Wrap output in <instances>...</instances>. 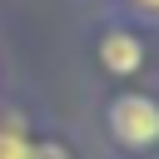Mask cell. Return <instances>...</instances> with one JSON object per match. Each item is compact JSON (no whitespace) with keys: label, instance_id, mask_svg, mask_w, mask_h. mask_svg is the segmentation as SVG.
I'll list each match as a JSON object with an SVG mask.
<instances>
[{"label":"cell","instance_id":"6da1fadb","mask_svg":"<svg viewBox=\"0 0 159 159\" xmlns=\"http://www.w3.org/2000/svg\"><path fill=\"white\" fill-rule=\"evenodd\" d=\"M109 134L124 149H154L159 144V104L149 94H119L109 104Z\"/></svg>","mask_w":159,"mask_h":159},{"label":"cell","instance_id":"7a4b0ae2","mask_svg":"<svg viewBox=\"0 0 159 159\" xmlns=\"http://www.w3.org/2000/svg\"><path fill=\"white\" fill-rule=\"evenodd\" d=\"M99 60H104L109 75H134V70L144 65V45H139V35H129V30H109V35L99 40Z\"/></svg>","mask_w":159,"mask_h":159},{"label":"cell","instance_id":"3957f363","mask_svg":"<svg viewBox=\"0 0 159 159\" xmlns=\"http://www.w3.org/2000/svg\"><path fill=\"white\" fill-rule=\"evenodd\" d=\"M0 159H35V144L20 129H0Z\"/></svg>","mask_w":159,"mask_h":159},{"label":"cell","instance_id":"277c9868","mask_svg":"<svg viewBox=\"0 0 159 159\" xmlns=\"http://www.w3.org/2000/svg\"><path fill=\"white\" fill-rule=\"evenodd\" d=\"M35 159H70V149L55 144V139H45V144H35Z\"/></svg>","mask_w":159,"mask_h":159},{"label":"cell","instance_id":"5b68a950","mask_svg":"<svg viewBox=\"0 0 159 159\" xmlns=\"http://www.w3.org/2000/svg\"><path fill=\"white\" fill-rule=\"evenodd\" d=\"M139 5H144V10H159V0H139Z\"/></svg>","mask_w":159,"mask_h":159}]
</instances>
